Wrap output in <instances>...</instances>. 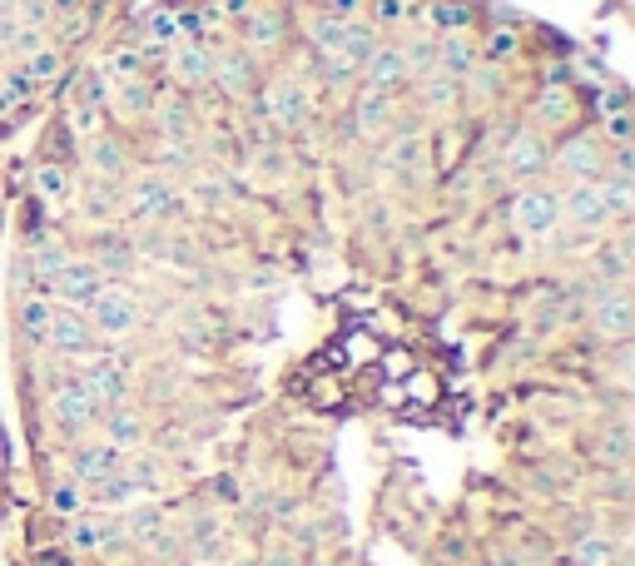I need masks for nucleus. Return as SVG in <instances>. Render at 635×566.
<instances>
[{"instance_id": "6", "label": "nucleus", "mask_w": 635, "mask_h": 566, "mask_svg": "<svg viewBox=\"0 0 635 566\" xmlns=\"http://www.w3.org/2000/svg\"><path fill=\"white\" fill-rule=\"evenodd\" d=\"M502 164L516 179H531V174H541L551 164V144L541 140L536 130H511V140L502 144Z\"/></svg>"}, {"instance_id": "9", "label": "nucleus", "mask_w": 635, "mask_h": 566, "mask_svg": "<svg viewBox=\"0 0 635 566\" xmlns=\"http://www.w3.org/2000/svg\"><path fill=\"white\" fill-rule=\"evenodd\" d=\"M164 65H169V75H174L184 90H194V85L209 80V70H214V50L199 45V40H179V45L164 55Z\"/></svg>"}, {"instance_id": "4", "label": "nucleus", "mask_w": 635, "mask_h": 566, "mask_svg": "<svg viewBox=\"0 0 635 566\" xmlns=\"http://www.w3.org/2000/svg\"><path fill=\"white\" fill-rule=\"evenodd\" d=\"M566 179H576V184H591V179H601L606 174V144L596 130H586V135H571V140L556 149V159H551Z\"/></svg>"}, {"instance_id": "17", "label": "nucleus", "mask_w": 635, "mask_h": 566, "mask_svg": "<svg viewBox=\"0 0 635 566\" xmlns=\"http://www.w3.org/2000/svg\"><path fill=\"white\" fill-rule=\"evenodd\" d=\"M20 70L35 80V90H45V85H55V80L65 75V55H60L55 45H40L35 55H25V60H20Z\"/></svg>"}, {"instance_id": "11", "label": "nucleus", "mask_w": 635, "mask_h": 566, "mask_svg": "<svg viewBox=\"0 0 635 566\" xmlns=\"http://www.w3.org/2000/svg\"><path fill=\"white\" fill-rule=\"evenodd\" d=\"M407 80V60H402V45H392V40H378V50L363 60V85H373V90H397Z\"/></svg>"}, {"instance_id": "16", "label": "nucleus", "mask_w": 635, "mask_h": 566, "mask_svg": "<svg viewBox=\"0 0 635 566\" xmlns=\"http://www.w3.org/2000/svg\"><path fill=\"white\" fill-rule=\"evenodd\" d=\"M531 115H536L541 130H571V120H576V100H571L566 90H541L536 105H531Z\"/></svg>"}, {"instance_id": "23", "label": "nucleus", "mask_w": 635, "mask_h": 566, "mask_svg": "<svg viewBox=\"0 0 635 566\" xmlns=\"http://www.w3.org/2000/svg\"><path fill=\"white\" fill-rule=\"evenodd\" d=\"M521 50V35L511 30V25H497V30H487V45H482V55L487 60H511Z\"/></svg>"}, {"instance_id": "12", "label": "nucleus", "mask_w": 635, "mask_h": 566, "mask_svg": "<svg viewBox=\"0 0 635 566\" xmlns=\"http://www.w3.org/2000/svg\"><path fill=\"white\" fill-rule=\"evenodd\" d=\"M382 159H387V169H392L397 179H427V159H432V154H427V140H422V135L407 130V135H397V140L382 149Z\"/></svg>"}, {"instance_id": "18", "label": "nucleus", "mask_w": 635, "mask_h": 566, "mask_svg": "<svg viewBox=\"0 0 635 566\" xmlns=\"http://www.w3.org/2000/svg\"><path fill=\"white\" fill-rule=\"evenodd\" d=\"M373 50H378V30L363 25V20H348V25H343V45H338V55L353 60V65L363 70V60H368Z\"/></svg>"}, {"instance_id": "19", "label": "nucleus", "mask_w": 635, "mask_h": 566, "mask_svg": "<svg viewBox=\"0 0 635 566\" xmlns=\"http://www.w3.org/2000/svg\"><path fill=\"white\" fill-rule=\"evenodd\" d=\"M343 25H348V20H333V15H323V10H318V15H308V25H303V30H308L313 55H333V50L343 45Z\"/></svg>"}, {"instance_id": "28", "label": "nucleus", "mask_w": 635, "mask_h": 566, "mask_svg": "<svg viewBox=\"0 0 635 566\" xmlns=\"http://www.w3.org/2000/svg\"><path fill=\"white\" fill-rule=\"evenodd\" d=\"M283 5H308V0H283Z\"/></svg>"}, {"instance_id": "29", "label": "nucleus", "mask_w": 635, "mask_h": 566, "mask_svg": "<svg viewBox=\"0 0 635 566\" xmlns=\"http://www.w3.org/2000/svg\"><path fill=\"white\" fill-rule=\"evenodd\" d=\"M0 70H5V50H0Z\"/></svg>"}, {"instance_id": "24", "label": "nucleus", "mask_w": 635, "mask_h": 566, "mask_svg": "<svg viewBox=\"0 0 635 566\" xmlns=\"http://www.w3.org/2000/svg\"><path fill=\"white\" fill-rule=\"evenodd\" d=\"M462 144H467V125H442V130H437V140L427 144V149H432V154H437L442 164H452Z\"/></svg>"}, {"instance_id": "8", "label": "nucleus", "mask_w": 635, "mask_h": 566, "mask_svg": "<svg viewBox=\"0 0 635 566\" xmlns=\"http://www.w3.org/2000/svg\"><path fill=\"white\" fill-rule=\"evenodd\" d=\"M417 15L427 20V30L442 40V35H467L477 25V5L472 0H422Z\"/></svg>"}, {"instance_id": "22", "label": "nucleus", "mask_w": 635, "mask_h": 566, "mask_svg": "<svg viewBox=\"0 0 635 566\" xmlns=\"http://www.w3.org/2000/svg\"><path fill=\"white\" fill-rule=\"evenodd\" d=\"M412 15H417V0H373V30H378V35L402 30Z\"/></svg>"}, {"instance_id": "26", "label": "nucleus", "mask_w": 635, "mask_h": 566, "mask_svg": "<svg viewBox=\"0 0 635 566\" xmlns=\"http://www.w3.org/2000/svg\"><path fill=\"white\" fill-rule=\"evenodd\" d=\"M363 224L387 229V224H392V204H387V199H368V204H363Z\"/></svg>"}, {"instance_id": "7", "label": "nucleus", "mask_w": 635, "mask_h": 566, "mask_svg": "<svg viewBox=\"0 0 635 566\" xmlns=\"http://www.w3.org/2000/svg\"><path fill=\"white\" fill-rule=\"evenodd\" d=\"M561 214H566L576 229H601V224L611 219V204H606L601 184L591 179V184H571V189H566V199H561Z\"/></svg>"}, {"instance_id": "20", "label": "nucleus", "mask_w": 635, "mask_h": 566, "mask_svg": "<svg viewBox=\"0 0 635 566\" xmlns=\"http://www.w3.org/2000/svg\"><path fill=\"white\" fill-rule=\"evenodd\" d=\"M422 100L437 105V110H452V105L462 100V80H452V75H442V70H427V75H422Z\"/></svg>"}, {"instance_id": "14", "label": "nucleus", "mask_w": 635, "mask_h": 566, "mask_svg": "<svg viewBox=\"0 0 635 566\" xmlns=\"http://www.w3.org/2000/svg\"><path fill=\"white\" fill-rule=\"evenodd\" d=\"M239 35H244L249 50L278 45V35H283V10H278V5H254V10L239 20Z\"/></svg>"}, {"instance_id": "21", "label": "nucleus", "mask_w": 635, "mask_h": 566, "mask_svg": "<svg viewBox=\"0 0 635 566\" xmlns=\"http://www.w3.org/2000/svg\"><path fill=\"white\" fill-rule=\"evenodd\" d=\"M60 25H55V50L65 55V45H85L90 40V30H95V15H85V10H70V15H55Z\"/></svg>"}, {"instance_id": "10", "label": "nucleus", "mask_w": 635, "mask_h": 566, "mask_svg": "<svg viewBox=\"0 0 635 566\" xmlns=\"http://www.w3.org/2000/svg\"><path fill=\"white\" fill-rule=\"evenodd\" d=\"M477 60H482V50L467 35H442L437 50H432V70H442V75H452L462 85H467V75H477Z\"/></svg>"}, {"instance_id": "2", "label": "nucleus", "mask_w": 635, "mask_h": 566, "mask_svg": "<svg viewBox=\"0 0 635 566\" xmlns=\"http://www.w3.org/2000/svg\"><path fill=\"white\" fill-rule=\"evenodd\" d=\"M258 115H263L273 130H298V125L313 115V90H308L303 80H293V75H278V80L263 85Z\"/></svg>"}, {"instance_id": "27", "label": "nucleus", "mask_w": 635, "mask_h": 566, "mask_svg": "<svg viewBox=\"0 0 635 566\" xmlns=\"http://www.w3.org/2000/svg\"><path fill=\"white\" fill-rule=\"evenodd\" d=\"M254 5L258 0H214V15H219V20H244Z\"/></svg>"}, {"instance_id": "1", "label": "nucleus", "mask_w": 635, "mask_h": 566, "mask_svg": "<svg viewBox=\"0 0 635 566\" xmlns=\"http://www.w3.org/2000/svg\"><path fill=\"white\" fill-rule=\"evenodd\" d=\"M139 308H144V303L134 298V288H125V283H105L100 298L85 308V318H90L95 338H129V333L144 323Z\"/></svg>"}, {"instance_id": "5", "label": "nucleus", "mask_w": 635, "mask_h": 566, "mask_svg": "<svg viewBox=\"0 0 635 566\" xmlns=\"http://www.w3.org/2000/svg\"><path fill=\"white\" fill-rule=\"evenodd\" d=\"M556 219H561V199L551 189H521L511 199V224L521 234H546V229H556Z\"/></svg>"}, {"instance_id": "13", "label": "nucleus", "mask_w": 635, "mask_h": 566, "mask_svg": "<svg viewBox=\"0 0 635 566\" xmlns=\"http://www.w3.org/2000/svg\"><path fill=\"white\" fill-rule=\"evenodd\" d=\"M50 318H55V303L45 293H20L15 303V328L30 348H45V333H50Z\"/></svg>"}, {"instance_id": "25", "label": "nucleus", "mask_w": 635, "mask_h": 566, "mask_svg": "<svg viewBox=\"0 0 635 566\" xmlns=\"http://www.w3.org/2000/svg\"><path fill=\"white\" fill-rule=\"evenodd\" d=\"M323 5V15H333V20H358V10L368 5V0H318Z\"/></svg>"}, {"instance_id": "15", "label": "nucleus", "mask_w": 635, "mask_h": 566, "mask_svg": "<svg viewBox=\"0 0 635 566\" xmlns=\"http://www.w3.org/2000/svg\"><path fill=\"white\" fill-rule=\"evenodd\" d=\"M70 194H75V189H70V169H65L60 159H45V164L35 169V199L50 204V209L60 214V209L70 204Z\"/></svg>"}, {"instance_id": "3", "label": "nucleus", "mask_w": 635, "mask_h": 566, "mask_svg": "<svg viewBox=\"0 0 635 566\" xmlns=\"http://www.w3.org/2000/svg\"><path fill=\"white\" fill-rule=\"evenodd\" d=\"M100 288H105V274L90 264V259H70L55 283H50V303H60V308H90L95 298H100Z\"/></svg>"}]
</instances>
